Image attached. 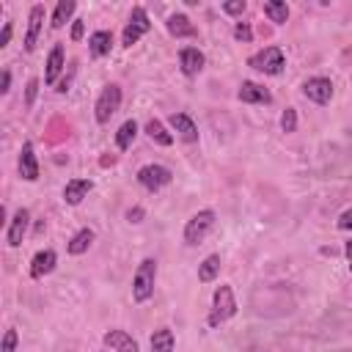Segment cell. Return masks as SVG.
<instances>
[{"instance_id":"24","label":"cell","mask_w":352,"mask_h":352,"mask_svg":"<svg viewBox=\"0 0 352 352\" xmlns=\"http://www.w3.org/2000/svg\"><path fill=\"white\" fill-rule=\"evenodd\" d=\"M217 272H220V256H217V253L206 256V258L198 264V280H204V283L214 280V278H217Z\"/></svg>"},{"instance_id":"3","label":"cell","mask_w":352,"mask_h":352,"mask_svg":"<svg viewBox=\"0 0 352 352\" xmlns=\"http://www.w3.org/2000/svg\"><path fill=\"white\" fill-rule=\"evenodd\" d=\"M248 66L261 72V74H280L283 66H286V58H283V50L280 47H264L261 52L250 55L248 58Z\"/></svg>"},{"instance_id":"25","label":"cell","mask_w":352,"mask_h":352,"mask_svg":"<svg viewBox=\"0 0 352 352\" xmlns=\"http://www.w3.org/2000/svg\"><path fill=\"white\" fill-rule=\"evenodd\" d=\"M261 8H264V14L270 16V22H278V25H280V22L289 19V6H286L283 0H267Z\"/></svg>"},{"instance_id":"6","label":"cell","mask_w":352,"mask_h":352,"mask_svg":"<svg viewBox=\"0 0 352 352\" xmlns=\"http://www.w3.org/2000/svg\"><path fill=\"white\" fill-rule=\"evenodd\" d=\"M118 107H121V88H118L116 82H110V85L102 88V94H99V99H96V121H99V124H107L110 116H113Z\"/></svg>"},{"instance_id":"18","label":"cell","mask_w":352,"mask_h":352,"mask_svg":"<svg viewBox=\"0 0 352 352\" xmlns=\"http://www.w3.org/2000/svg\"><path fill=\"white\" fill-rule=\"evenodd\" d=\"M63 66H66V55H63V47H60V44H55V47L50 50V58H47L44 82H47V85H52V82L58 80V74L63 72Z\"/></svg>"},{"instance_id":"20","label":"cell","mask_w":352,"mask_h":352,"mask_svg":"<svg viewBox=\"0 0 352 352\" xmlns=\"http://www.w3.org/2000/svg\"><path fill=\"white\" fill-rule=\"evenodd\" d=\"M110 47H113V33H110V30H96V33L88 38V52H91L94 58H104V55L110 52Z\"/></svg>"},{"instance_id":"36","label":"cell","mask_w":352,"mask_h":352,"mask_svg":"<svg viewBox=\"0 0 352 352\" xmlns=\"http://www.w3.org/2000/svg\"><path fill=\"white\" fill-rule=\"evenodd\" d=\"M126 217H129L132 223H140V217H143V209H140V206H135V209H129V212H126Z\"/></svg>"},{"instance_id":"28","label":"cell","mask_w":352,"mask_h":352,"mask_svg":"<svg viewBox=\"0 0 352 352\" xmlns=\"http://www.w3.org/2000/svg\"><path fill=\"white\" fill-rule=\"evenodd\" d=\"M280 129L283 132H294L297 129V110L294 107H286L283 116H280Z\"/></svg>"},{"instance_id":"8","label":"cell","mask_w":352,"mask_h":352,"mask_svg":"<svg viewBox=\"0 0 352 352\" xmlns=\"http://www.w3.org/2000/svg\"><path fill=\"white\" fill-rule=\"evenodd\" d=\"M302 94H305L311 102H316V104H327L330 96H333V82H330L327 77H311V80H305Z\"/></svg>"},{"instance_id":"30","label":"cell","mask_w":352,"mask_h":352,"mask_svg":"<svg viewBox=\"0 0 352 352\" xmlns=\"http://www.w3.org/2000/svg\"><path fill=\"white\" fill-rule=\"evenodd\" d=\"M14 349H16V330L8 327L6 336H3V346H0V352H14Z\"/></svg>"},{"instance_id":"37","label":"cell","mask_w":352,"mask_h":352,"mask_svg":"<svg viewBox=\"0 0 352 352\" xmlns=\"http://www.w3.org/2000/svg\"><path fill=\"white\" fill-rule=\"evenodd\" d=\"M8 85H11V72L6 69V72H3V82H0V91H3V94H8Z\"/></svg>"},{"instance_id":"11","label":"cell","mask_w":352,"mask_h":352,"mask_svg":"<svg viewBox=\"0 0 352 352\" xmlns=\"http://www.w3.org/2000/svg\"><path fill=\"white\" fill-rule=\"evenodd\" d=\"M168 124L173 126V132H176L184 143H195V140H198V126H195V121H192L187 113H173V116L168 118Z\"/></svg>"},{"instance_id":"38","label":"cell","mask_w":352,"mask_h":352,"mask_svg":"<svg viewBox=\"0 0 352 352\" xmlns=\"http://www.w3.org/2000/svg\"><path fill=\"white\" fill-rule=\"evenodd\" d=\"M346 258H349V270H352V239L346 242Z\"/></svg>"},{"instance_id":"29","label":"cell","mask_w":352,"mask_h":352,"mask_svg":"<svg viewBox=\"0 0 352 352\" xmlns=\"http://www.w3.org/2000/svg\"><path fill=\"white\" fill-rule=\"evenodd\" d=\"M234 38H236V41H250V38H253L250 25H248V22H236V28H234Z\"/></svg>"},{"instance_id":"26","label":"cell","mask_w":352,"mask_h":352,"mask_svg":"<svg viewBox=\"0 0 352 352\" xmlns=\"http://www.w3.org/2000/svg\"><path fill=\"white\" fill-rule=\"evenodd\" d=\"M151 352H173V333L168 327L154 330V336H151Z\"/></svg>"},{"instance_id":"21","label":"cell","mask_w":352,"mask_h":352,"mask_svg":"<svg viewBox=\"0 0 352 352\" xmlns=\"http://www.w3.org/2000/svg\"><path fill=\"white\" fill-rule=\"evenodd\" d=\"M91 242H94V231H91V228H80V231L69 239L66 250H69L72 256H80V253H85V250L91 248Z\"/></svg>"},{"instance_id":"32","label":"cell","mask_w":352,"mask_h":352,"mask_svg":"<svg viewBox=\"0 0 352 352\" xmlns=\"http://www.w3.org/2000/svg\"><path fill=\"white\" fill-rule=\"evenodd\" d=\"M36 91H38V80L33 77V80L28 82V94H25V102H28V104H33V102H36Z\"/></svg>"},{"instance_id":"15","label":"cell","mask_w":352,"mask_h":352,"mask_svg":"<svg viewBox=\"0 0 352 352\" xmlns=\"http://www.w3.org/2000/svg\"><path fill=\"white\" fill-rule=\"evenodd\" d=\"M91 187H94L91 179H69L66 187H63V201L72 204V206H77V204L91 192Z\"/></svg>"},{"instance_id":"34","label":"cell","mask_w":352,"mask_h":352,"mask_svg":"<svg viewBox=\"0 0 352 352\" xmlns=\"http://www.w3.org/2000/svg\"><path fill=\"white\" fill-rule=\"evenodd\" d=\"M82 30H85L82 19H74V25H72V38H74V41H80V38H82Z\"/></svg>"},{"instance_id":"5","label":"cell","mask_w":352,"mask_h":352,"mask_svg":"<svg viewBox=\"0 0 352 352\" xmlns=\"http://www.w3.org/2000/svg\"><path fill=\"white\" fill-rule=\"evenodd\" d=\"M148 28H151V22H148L146 8H143V6H135L132 14H129L126 28H124V33H121V44H124V47L138 44V38H140L143 33H148Z\"/></svg>"},{"instance_id":"4","label":"cell","mask_w":352,"mask_h":352,"mask_svg":"<svg viewBox=\"0 0 352 352\" xmlns=\"http://www.w3.org/2000/svg\"><path fill=\"white\" fill-rule=\"evenodd\" d=\"M214 226V212L212 209H201L198 214H192L184 226V242L187 245H198Z\"/></svg>"},{"instance_id":"13","label":"cell","mask_w":352,"mask_h":352,"mask_svg":"<svg viewBox=\"0 0 352 352\" xmlns=\"http://www.w3.org/2000/svg\"><path fill=\"white\" fill-rule=\"evenodd\" d=\"M179 66H182V72H184L187 77H195V74L204 69V52H201L198 47H184V50L179 52Z\"/></svg>"},{"instance_id":"19","label":"cell","mask_w":352,"mask_h":352,"mask_svg":"<svg viewBox=\"0 0 352 352\" xmlns=\"http://www.w3.org/2000/svg\"><path fill=\"white\" fill-rule=\"evenodd\" d=\"M104 344L113 349V352H138V341L124 333V330H110L104 333Z\"/></svg>"},{"instance_id":"33","label":"cell","mask_w":352,"mask_h":352,"mask_svg":"<svg viewBox=\"0 0 352 352\" xmlns=\"http://www.w3.org/2000/svg\"><path fill=\"white\" fill-rule=\"evenodd\" d=\"M338 228H341V231H349V228H352V209H346V212L338 217Z\"/></svg>"},{"instance_id":"35","label":"cell","mask_w":352,"mask_h":352,"mask_svg":"<svg viewBox=\"0 0 352 352\" xmlns=\"http://www.w3.org/2000/svg\"><path fill=\"white\" fill-rule=\"evenodd\" d=\"M11 41V22H6L3 25V33H0V47H6Z\"/></svg>"},{"instance_id":"23","label":"cell","mask_w":352,"mask_h":352,"mask_svg":"<svg viewBox=\"0 0 352 352\" xmlns=\"http://www.w3.org/2000/svg\"><path fill=\"white\" fill-rule=\"evenodd\" d=\"M135 135H138V124H135V118H129V121H124V124L118 126V132H116V146H118L121 151H126V148L132 146V140H135Z\"/></svg>"},{"instance_id":"31","label":"cell","mask_w":352,"mask_h":352,"mask_svg":"<svg viewBox=\"0 0 352 352\" xmlns=\"http://www.w3.org/2000/svg\"><path fill=\"white\" fill-rule=\"evenodd\" d=\"M223 11H226V14H242V11H245V0H236V3H223Z\"/></svg>"},{"instance_id":"10","label":"cell","mask_w":352,"mask_h":352,"mask_svg":"<svg viewBox=\"0 0 352 352\" xmlns=\"http://www.w3.org/2000/svg\"><path fill=\"white\" fill-rule=\"evenodd\" d=\"M41 25H44V6L36 3L30 8V16H28V33H25V50L33 52L36 50V41H38V33H41Z\"/></svg>"},{"instance_id":"22","label":"cell","mask_w":352,"mask_h":352,"mask_svg":"<svg viewBox=\"0 0 352 352\" xmlns=\"http://www.w3.org/2000/svg\"><path fill=\"white\" fill-rule=\"evenodd\" d=\"M146 132H148V138L154 140V143H160V146H170L173 143V135L162 126V121H157V118H148L146 121Z\"/></svg>"},{"instance_id":"16","label":"cell","mask_w":352,"mask_h":352,"mask_svg":"<svg viewBox=\"0 0 352 352\" xmlns=\"http://www.w3.org/2000/svg\"><path fill=\"white\" fill-rule=\"evenodd\" d=\"M55 264H58L55 250H38L33 256V261H30V278H44L47 272L55 270Z\"/></svg>"},{"instance_id":"27","label":"cell","mask_w":352,"mask_h":352,"mask_svg":"<svg viewBox=\"0 0 352 352\" xmlns=\"http://www.w3.org/2000/svg\"><path fill=\"white\" fill-rule=\"evenodd\" d=\"M74 8H77L74 0H60V3L55 6V14H52V22H50V25H52V28H60V25L74 14Z\"/></svg>"},{"instance_id":"9","label":"cell","mask_w":352,"mask_h":352,"mask_svg":"<svg viewBox=\"0 0 352 352\" xmlns=\"http://www.w3.org/2000/svg\"><path fill=\"white\" fill-rule=\"evenodd\" d=\"M236 96H239V102H248V104H270V102H272V94H270L264 85L250 82V80H245V82L239 85Z\"/></svg>"},{"instance_id":"7","label":"cell","mask_w":352,"mask_h":352,"mask_svg":"<svg viewBox=\"0 0 352 352\" xmlns=\"http://www.w3.org/2000/svg\"><path fill=\"white\" fill-rule=\"evenodd\" d=\"M170 179H173V173L165 168V165H157V162H151V165H143L140 170H138V182L146 187V190H160V187H165V184H170Z\"/></svg>"},{"instance_id":"14","label":"cell","mask_w":352,"mask_h":352,"mask_svg":"<svg viewBox=\"0 0 352 352\" xmlns=\"http://www.w3.org/2000/svg\"><path fill=\"white\" fill-rule=\"evenodd\" d=\"M19 176L28 179V182H36L38 179V162H36V154H33V143L30 140H25L22 154H19Z\"/></svg>"},{"instance_id":"2","label":"cell","mask_w":352,"mask_h":352,"mask_svg":"<svg viewBox=\"0 0 352 352\" xmlns=\"http://www.w3.org/2000/svg\"><path fill=\"white\" fill-rule=\"evenodd\" d=\"M154 280H157V261L154 258H143L135 278H132V297L138 302H146L154 294Z\"/></svg>"},{"instance_id":"17","label":"cell","mask_w":352,"mask_h":352,"mask_svg":"<svg viewBox=\"0 0 352 352\" xmlns=\"http://www.w3.org/2000/svg\"><path fill=\"white\" fill-rule=\"evenodd\" d=\"M165 25H168V33H170V36H176V38H192V36H198L195 25H192L184 14H170Z\"/></svg>"},{"instance_id":"1","label":"cell","mask_w":352,"mask_h":352,"mask_svg":"<svg viewBox=\"0 0 352 352\" xmlns=\"http://www.w3.org/2000/svg\"><path fill=\"white\" fill-rule=\"evenodd\" d=\"M236 314V300H234V292L231 286H217L214 289V297H212V311H209V327H217L223 324L226 319H231Z\"/></svg>"},{"instance_id":"12","label":"cell","mask_w":352,"mask_h":352,"mask_svg":"<svg viewBox=\"0 0 352 352\" xmlns=\"http://www.w3.org/2000/svg\"><path fill=\"white\" fill-rule=\"evenodd\" d=\"M28 223H30V212L28 209H16L14 217H11V223H8V234H6L11 248H19L22 245V236L28 231Z\"/></svg>"}]
</instances>
